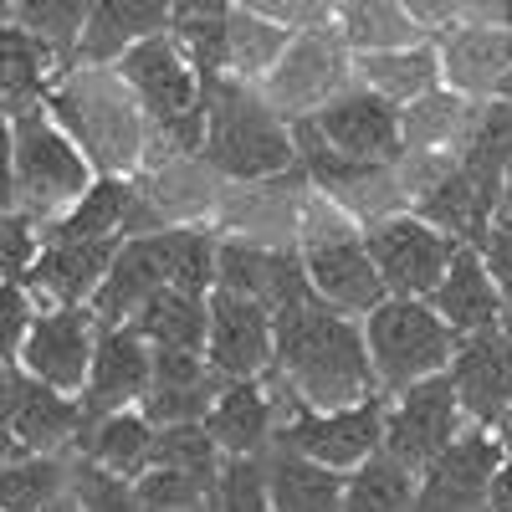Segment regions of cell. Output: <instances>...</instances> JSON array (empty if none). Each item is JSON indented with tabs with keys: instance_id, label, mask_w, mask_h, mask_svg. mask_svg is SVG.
<instances>
[{
	"instance_id": "1",
	"label": "cell",
	"mask_w": 512,
	"mask_h": 512,
	"mask_svg": "<svg viewBox=\"0 0 512 512\" xmlns=\"http://www.w3.org/2000/svg\"><path fill=\"white\" fill-rule=\"evenodd\" d=\"M277 374L287 379V395L308 410H344L369 395H384L364 323H354V313L323 303V297L277 313Z\"/></svg>"
},
{
	"instance_id": "2",
	"label": "cell",
	"mask_w": 512,
	"mask_h": 512,
	"mask_svg": "<svg viewBox=\"0 0 512 512\" xmlns=\"http://www.w3.org/2000/svg\"><path fill=\"white\" fill-rule=\"evenodd\" d=\"M205 164L231 180H272L297 164L292 118L241 77L205 82Z\"/></svg>"
},
{
	"instance_id": "3",
	"label": "cell",
	"mask_w": 512,
	"mask_h": 512,
	"mask_svg": "<svg viewBox=\"0 0 512 512\" xmlns=\"http://www.w3.org/2000/svg\"><path fill=\"white\" fill-rule=\"evenodd\" d=\"M93 154L72 139V128L41 103L11 118V205L31 210L36 221L62 216L93 190Z\"/></svg>"
},
{
	"instance_id": "4",
	"label": "cell",
	"mask_w": 512,
	"mask_h": 512,
	"mask_svg": "<svg viewBox=\"0 0 512 512\" xmlns=\"http://www.w3.org/2000/svg\"><path fill=\"white\" fill-rule=\"evenodd\" d=\"M364 338H369V359L384 395L420 384L431 374H446L461 344V333L436 313L431 297H384L364 318Z\"/></svg>"
},
{
	"instance_id": "5",
	"label": "cell",
	"mask_w": 512,
	"mask_h": 512,
	"mask_svg": "<svg viewBox=\"0 0 512 512\" xmlns=\"http://www.w3.org/2000/svg\"><path fill=\"white\" fill-rule=\"evenodd\" d=\"M118 77L128 82V93L139 98V108L164 123V134L185 144V149H205V77L200 67L185 57V47L175 36H149L139 41L134 52H123L118 62Z\"/></svg>"
},
{
	"instance_id": "6",
	"label": "cell",
	"mask_w": 512,
	"mask_h": 512,
	"mask_svg": "<svg viewBox=\"0 0 512 512\" xmlns=\"http://www.w3.org/2000/svg\"><path fill=\"white\" fill-rule=\"evenodd\" d=\"M364 241L390 297H431L461 251V241L436 221H425L420 210H395V216L369 221Z\"/></svg>"
},
{
	"instance_id": "7",
	"label": "cell",
	"mask_w": 512,
	"mask_h": 512,
	"mask_svg": "<svg viewBox=\"0 0 512 512\" xmlns=\"http://www.w3.org/2000/svg\"><path fill=\"white\" fill-rule=\"evenodd\" d=\"M134 93L128 82L103 77L98 67L88 77H72L67 93H52L47 108L72 128V139L93 154V164L123 169L139 159V118H134Z\"/></svg>"
},
{
	"instance_id": "8",
	"label": "cell",
	"mask_w": 512,
	"mask_h": 512,
	"mask_svg": "<svg viewBox=\"0 0 512 512\" xmlns=\"http://www.w3.org/2000/svg\"><path fill=\"white\" fill-rule=\"evenodd\" d=\"M461 420H472V415L461 410L451 374L405 384V390H395V400H384V451L405 461L410 472H425L461 436Z\"/></svg>"
},
{
	"instance_id": "9",
	"label": "cell",
	"mask_w": 512,
	"mask_h": 512,
	"mask_svg": "<svg viewBox=\"0 0 512 512\" xmlns=\"http://www.w3.org/2000/svg\"><path fill=\"white\" fill-rule=\"evenodd\" d=\"M344 88H354V52H349V41L338 31H328V26L297 31L287 57L277 62V72L262 82V93L287 118L318 113L328 98H338Z\"/></svg>"
},
{
	"instance_id": "10",
	"label": "cell",
	"mask_w": 512,
	"mask_h": 512,
	"mask_svg": "<svg viewBox=\"0 0 512 512\" xmlns=\"http://www.w3.org/2000/svg\"><path fill=\"white\" fill-rule=\"evenodd\" d=\"M277 446H292L323 466H338V472H354V466L384 451V395H369L344 410L297 405V415L277 425Z\"/></svg>"
},
{
	"instance_id": "11",
	"label": "cell",
	"mask_w": 512,
	"mask_h": 512,
	"mask_svg": "<svg viewBox=\"0 0 512 512\" xmlns=\"http://www.w3.org/2000/svg\"><path fill=\"white\" fill-rule=\"evenodd\" d=\"M303 262H308L313 292L323 297V303L344 308L354 318H369L384 297H390V287H384L374 256H369V241L344 221L313 226L308 241H303Z\"/></svg>"
},
{
	"instance_id": "12",
	"label": "cell",
	"mask_w": 512,
	"mask_h": 512,
	"mask_svg": "<svg viewBox=\"0 0 512 512\" xmlns=\"http://www.w3.org/2000/svg\"><path fill=\"white\" fill-rule=\"evenodd\" d=\"M308 118L318 123V134L338 154H349L369 169H390L405 154V108L379 98L374 88H364V82H354V88H344L338 98H328Z\"/></svg>"
},
{
	"instance_id": "13",
	"label": "cell",
	"mask_w": 512,
	"mask_h": 512,
	"mask_svg": "<svg viewBox=\"0 0 512 512\" xmlns=\"http://www.w3.org/2000/svg\"><path fill=\"white\" fill-rule=\"evenodd\" d=\"M502 441L492 425H472L461 431L431 466L420 472V502L415 512H482L492 497V482L502 472Z\"/></svg>"
},
{
	"instance_id": "14",
	"label": "cell",
	"mask_w": 512,
	"mask_h": 512,
	"mask_svg": "<svg viewBox=\"0 0 512 512\" xmlns=\"http://www.w3.org/2000/svg\"><path fill=\"white\" fill-rule=\"evenodd\" d=\"M98 333H103V318L93 308H41L11 364L31 369L36 379L57 384L67 395H82L88 390V374H93Z\"/></svg>"
},
{
	"instance_id": "15",
	"label": "cell",
	"mask_w": 512,
	"mask_h": 512,
	"mask_svg": "<svg viewBox=\"0 0 512 512\" xmlns=\"http://www.w3.org/2000/svg\"><path fill=\"white\" fill-rule=\"evenodd\" d=\"M205 359L216 364L221 379H262L277 364V313L256 297L210 292V344Z\"/></svg>"
},
{
	"instance_id": "16",
	"label": "cell",
	"mask_w": 512,
	"mask_h": 512,
	"mask_svg": "<svg viewBox=\"0 0 512 512\" xmlns=\"http://www.w3.org/2000/svg\"><path fill=\"white\" fill-rule=\"evenodd\" d=\"M6 431L11 451L6 456H31V451H57L88 431V405L72 400L57 384L36 379L31 369L11 364L6 379Z\"/></svg>"
},
{
	"instance_id": "17",
	"label": "cell",
	"mask_w": 512,
	"mask_h": 512,
	"mask_svg": "<svg viewBox=\"0 0 512 512\" xmlns=\"http://www.w3.org/2000/svg\"><path fill=\"white\" fill-rule=\"evenodd\" d=\"M149 384H154V344L134 323L103 328L98 333V354H93V374H88V390H82L88 420L144 405Z\"/></svg>"
},
{
	"instance_id": "18",
	"label": "cell",
	"mask_w": 512,
	"mask_h": 512,
	"mask_svg": "<svg viewBox=\"0 0 512 512\" xmlns=\"http://www.w3.org/2000/svg\"><path fill=\"white\" fill-rule=\"evenodd\" d=\"M221 287L256 297V303H267L272 313L318 297L303 251L262 246V241H221Z\"/></svg>"
},
{
	"instance_id": "19",
	"label": "cell",
	"mask_w": 512,
	"mask_h": 512,
	"mask_svg": "<svg viewBox=\"0 0 512 512\" xmlns=\"http://www.w3.org/2000/svg\"><path fill=\"white\" fill-rule=\"evenodd\" d=\"M446 374L461 395V410L472 415V425H497L512 410V338L502 328L466 333Z\"/></svg>"
},
{
	"instance_id": "20",
	"label": "cell",
	"mask_w": 512,
	"mask_h": 512,
	"mask_svg": "<svg viewBox=\"0 0 512 512\" xmlns=\"http://www.w3.org/2000/svg\"><path fill=\"white\" fill-rule=\"evenodd\" d=\"M441 77L461 98H497L502 77L512 72V26L502 21H461L441 31Z\"/></svg>"
},
{
	"instance_id": "21",
	"label": "cell",
	"mask_w": 512,
	"mask_h": 512,
	"mask_svg": "<svg viewBox=\"0 0 512 512\" xmlns=\"http://www.w3.org/2000/svg\"><path fill=\"white\" fill-rule=\"evenodd\" d=\"M169 287V236L164 231H149V236H128L113 256V267L93 297V313L103 318V328L113 323H134L139 308L149 303V297Z\"/></svg>"
},
{
	"instance_id": "22",
	"label": "cell",
	"mask_w": 512,
	"mask_h": 512,
	"mask_svg": "<svg viewBox=\"0 0 512 512\" xmlns=\"http://www.w3.org/2000/svg\"><path fill=\"white\" fill-rule=\"evenodd\" d=\"M221 374L195 349H154V384L144 395V415L154 425H180V420H205L221 395Z\"/></svg>"
},
{
	"instance_id": "23",
	"label": "cell",
	"mask_w": 512,
	"mask_h": 512,
	"mask_svg": "<svg viewBox=\"0 0 512 512\" xmlns=\"http://www.w3.org/2000/svg\"><path fill=\"white\" fill-rule=\"evenodd\" d=\"M118 236H103V241H47V251H41V262L31 267L26 287L36 297H47L52 308H88L113 256H118Z\"/></svg>"
},
{
	"instance_id": "24",
	"label": "cell",
	"mask_w": 512,
	"mask_h": 512,
	"mask_svg": "<svg viewBox=\"0 0 512 512\" xmlns=\"http://www.w3.org/2000/svg\"><path fill=\"white\" fill-rule=\"evenodd\" d=\"M436 313L466 338V333H492L502 328V308H507V292L487 267V251L482 246H461L451 272L441 277V287L431 292Z\"/></svg>"
},
{
	"instance_id": "25",
	"label": "cell",
	"mask_w": 512,
	"mask_h": 512,
	"mask_svg": "<svg viewBox=\"0 0 512 512\" xmlns=\"http://www.w3.org/2000/svg\"><path fill=\"white\" fill-rule=\"evenodd\" d=\"M169 26H175V0H98L77 52L88 67H113L123 52H134L149 36H164Z\"/></svg>"
},
{
	"instance_id": "26",
	"label": "cell",
	"mask_w": 512,
	"mask_h": 512,
	"mask_svg": "<svg viewBox=\"0 0 512 512\" xmlns=\"http://www.w3.org/2000/svg\"><path fill=\"white\" fill-rule=\"evenodd\" d=\"M267 466V497L272 512H344V492H349V472L323 466L292 446H277L262 456Z\"/></svg>"
},
{
	"instance_id": "27",
	"label": "cell",
	"mask_w": 512,
	"mask_h": 512,
	"mask_svg": "<svg viewBox=\"0 0 512 512\" xmlns=\"http://www.w3.org/2000/svg\"><path fill=\"white\" fill-rule=\"evenodd\" d=\"M205 425L221 441L226 456H262L277 441V410H272L267 384L262 379H226Z\"/></svg>"
},
{
	"instance_id": "28",
	"label": "cell",
	"mask_w": 512,
	"mask_h": 512,
	"mask_svg": "<svg viewBox=\"0 0 512 512\" xmlns=\"http://www.w3.org/2000/svg\"><path fill=\"white\" fill-rule=\"evenodd\" d=\"M354 82H364V88H374L379 98L410 108L425 93L446 88V77H441V47L425 36V41L390 47V52H354Z\"/></svg>"
},
{
	"instance_id": "29",
	"label": "cell",
	"mask_w": 512,
	"mask_h": 512,
	"mask_svg": "<svg viewBox=\"0 0 512 512\" xmlns=\"http://www.w3.org/2000/svg\"><path fill=\"white\" fill-rule=\"evenodd\" d=\"M88 461H98L103 472L139 482L149 466H154V441H159V425L144 410H113L88 420Z\"/></svg>"
},
{
	"instance_id": "30",
	"label": "cell",
	"mask_w": 512,
	"mask_h": 512,
	"mask_svg": "<svg viewBox=\"0 0 512 512\" xmlns=\"http://www.w3.org/2000/svg\"><path fill=\"white\" fill-rule=\"evenodd\" d=\"M333 31L349 41V52H390L425 41L405 0H333Z\"/></svg>"
},
{
	"instance_id": "31",
	"label": "cell",
	"mask_w": 512,
	"mask_h": 512,
	"mask_svg": "<svg viewBox=\"0 0 512 512\" xmlns=\"http://www.w3.org/2000/svg\"><path fill=\"white\" fill-rule=\"evenodd\" d=\"M134 328L154 349H195V354H205V344H210V297H195V292H180V287H159L139 308Z\"/></svg>"
},
{
	"instance_id": "32",
	"label": "cell",
	"mask_w": 512,
	"mask_h": 512,
	"mask_svg": "<svg viewBox=\"0 0 512 512\" xmlns=\"http://www.w3.org/2000/svg\"><path fill=\"white\" fill-rule=\"evenodd\" d=\"M0 41H6V113L21 118L52 98V52L57 47L11 26V21H6V36Z\"/></svg>"
},
{
	"instance_id": "33",
	"label": "cell",
	"mask_w": 512,
	"mask_h": 512,
	"mask_svg": "<svg viewBox=\"0 0 512 512\" xmlns=\"http://www.w3.org/2000/svg\"><path fill=\"white\" fill-rule=\"evenodd\" d=\"M292 26L251 11V6H236L231 11V72L226 77H241V82H267L277 72V62L287 57L292 47Z\"/></svg>"
},
{
	"instance_id": "34",
	"label": "cell",
	"mask_w": 512,
	"mask_h": 512,
	"mask_svg": "<svg viewBox=\"0 0 512 512\" xmlns=\"http://www.w3.org/2000/svg\"><path fill=\"white\" fill-rule=\"evenodd\" d=\"M415 502H420V472H410L390 451L369 456L349 472L344 512H415Z\"/></svg>"
},
{
	"instance_id": "35",
	"label": "cell",
	"mask_w": 512,
	"mask_h": 512,
	"mask_svg": "<svg viewBox=\"0 0 512 512\" xmlns=\"http://www.w3.org/2000/svg\"><path fill=\"white\" fill-rule=\"evenodd\" d=\"M128 221H134V190L123 180H93V190L57 216L52 241H103L128 231Z\"/></svg>"
},
{
	"instance_id": "36",
	"label": "cell",
	"mask_w": 512,
	"mask_h": 512,
	"mask_svg": "<svg viewBox=\"0 0 512 512\" xmlns=\"http://www.w3.org/2000/svg\"><path fill=\"white\" fill-rule=\"evenodd\" d=\"M72 492V466L57 451L6 456V482H0V507L6 512H41Z\"/></svg>"
},
{
	"instance_id": "37",
	"label": "cell",
	"mask_w": 512,
	"mask_h": 512,
	"mask_svg": "<svg viewBox=\"0 0 512 512\" xmlns=\"http://www.w3.org/2000/svg\"><path fill=\"white\" fill-rule=\"evenodd\" d=\"M154 466H175V472H190V477H205V482H221L226 451H221L216 436H210L205 420H180V425H159Z\"/></svg>"
},
{
	"instance_id": "38",
	"label": "cell",
	"mask_w": 512,
	"mask_h": 512,
	"mask_svg": "<svg viewBox=\"0 0 512 512\" xmlns=\"http://www.w3.org/2000/svg\"><path fill=\"white\" fill-rule=\"evenodd\" d=\"M169 287L210 297L221 287V241L195 226H169Z\"/></svg>"
},
{
	"instance_id": "39",
	"label": "cell",
	"mask_w": 512,
	"mask_h": 512,
	"mask_svg": "<svg viewBox=\"0 0 512 512\" xmlns=\"http://www.w3.org/2000/svg\"><path fill=\"white\" fill-rule=\"evenodd\" d=\"M98 0H11V26L52 41V47H77L82 31H88V16H93Z\"/></svg>"
},
{
	"instance_id": "40",
	"label": "cell",
	"mask_w": 512,
	"mask_h": 512,
	"mask_svg": "<svg viewBox=\"0 0 512 512\" xmlns=\"http://www.w3.org/2000/svg\"><path fill=\"white\" fill-rule=\"evenodd\" d=\"M169 36L185 47V57L200 67L205 82L231 72V16H185L169 26Z\"/></svg>"
},
{
	"instance_id": "41",
	"label": "cell",
	"mask_w": 512,
	"mask_h": 512,
	"mask_svg": "<svg viewBox=\"0 0 512 512\" xmlns=\"http://www.w3.org/2000/svg\"><path fill=\"white\" fill-rule=\"evenodd\" d=\"M72 492H77L82 512H149V502L139 497V482L103 472V466L88 461V456L72 466Z\"/></svg>"
},
{
	"instance_id": "42",
	"label": "cell",
	"mask_w": 512,
	"mask_h": 512,
	"mask_svg": "<svg viewBox=\"0 0 512 512\" xmlns=\"http://www.w3.org/2000/svg\"><path fill=\"white\" fill-rule=\"evenodd\" d=\"M139 497L149 502V512H185V507H200V502H216L221 482L175 472V466H149L139 477Z\"/></svg>"
},
{
	"instance_id": "43",
	"label": "cell",
	"mask_w": 512,
	"mask_h": 512,
	"mask_svg": "<svg viewBox=\"0 0 512 512\" xmlns=\"http://www.w3.org/2000/svg\"><path fill=\"white\" fill-rule=\"evenodd\" d=\"M36 262H41V221L31 210L11 205V216H6V272H11V282H26Z\"/></svg>"
},
{
	"instance_id": "44",
	"label": "cell",
	"mask_w": 512,
	"mask_h": 512,
	"mask_svg": "<svg viewBox=\"0 0 512 512\" xmlns=\"http://www.w3.org/2000/svg\"><path fill=\"white\" fill-rule=\"evenodd\" d=\"M236 6H251V11L292 26V31H313L333 16V0H236Z\"/></svg>"
},
{
	"instance_id": "45",
	"label": "cell",
	"mask_w": 512,
	"mask_h": 512,
	"mask_svg": "<svg viewBox=\"0 0 512 512\" xmlns=\"http://www.w3.org/2000/svg\"><path fill=\"white\" fill-rule=\"evenodd\" d=\"M482 251H487L492 277H497V282H502V292L512 297V205H502V210H497V221H492V231H487Z\"/></svg>"
},
{
	"instance_id": "46",
	"label": "cell",
	"mask_w": 512,
	"mask_h": 512,
	"mask_svg": "<svg viewBox=\"0 0 512 512\" xmlns=\"http://www.w3.org/2000/svg\"><path fill=\"white\" fill-rule=\"evenodd\" d=\"M236 0H175V21L185 16H231Z\"/></svg>"
},
{
	"instance_id": "47",
	"label": "cell",
	"mask_w": 512,
	"mask_h": 512,
	"mask_svg": "<svg viewBox=\"0 0 512 512\" xmlns=\"http://www.w3.org/2000/svg\"><path fill=\"white\" fill-rule=\"evenodd\" d=\"M487 512H512V456L502 461V472H497V482H492Z\"/></svg>"
},
{
	"instance_id": "48",
	"label": "cell",
	"mask_w": 512,
	"mask_h": 512,
	"mask_svg": "<svg viewBox=\"0 0 512 512\" xmlns=\"http://www.w3.org/2000/svg\"><path fill=\"white\" fill-rule=\"evenodd\" d=\"M492 431H497V441H502V451L512 456V410H507V415H502V420L492 425Z\"/></svg>"
},
{
	"instance_id": "49",
	"label": "cell",
	"mask_w": 512,
	"mask_h": 512,
	"mask_svg": "<svg viewBox=\"0 0 512 512\" xmlns=\"http://www.w3.org/2000/svg\"><path fill=\"white\" fill-rule=\"evenodd\" d=\"M41 512H82V502H77V492H67V497H57L52 507H41Z\"/></svg>"
},
{
	"instance_id": "50",
	"label": "cell",
	"mask_w": 512,
	"mask_h": 512,
	"mask_svg": "<svg viewBox=\"0 0 512 512\" xmlns=\"http://www.w3.org/2000/svg\"><path fill=\"white\" fill-rule=\"evenodd\" d=\"M502 205H512V159H507V175H502Z\"/></svg>"
},
{
	"instance_id": "51",
	"label": "cell",
	"mask_w": 512,
	"mask_h": 512,
	"mask_svg": "<svg viewBox=\"0 0 512 512\" xmlns=\"http://www.w3.org/2000/svg\"><path fill=\"white\" fill-rule=\"evenodd\" d=\"M497 21H502V26H512V0H497Z\"/></svg>"
},
{
	"instance_id": "52",
	"label": "cell",
	"mask_w": 512,
	"mask_h": 512,
	"mask_svg": "<svg viewBox=\"0 0 512 512\" xmlns=\"http://www.w3.org/2000/svg\"><path fill=\"white\" fill-rule=\"evenodd\" d=\"M185 512H226V507H221V497H216V502H200V507H185Z\"/></svg>"
},
{
	"instance_id": "53",
	"label": "cell",
	"mask_w": 512,
	"mask_h": 512,
	"mask_svg": "<svg viewBox=\"0 0 512 512\" xmlns=\"http://www.w3.org/2000/svg\"><path fill=\"white\" fill-rule=\"evenodd\" d=\"M502 333L512 338V297H507V308H502Z\"/></svg>"
},
{
	"instance_id": "54",
	"label": "cell",
	"mask_w": 512,
	"mask_h": 512,
	"mask_svg": "<svg viewBox=\"0 0 512 512\" xmlns=\"http://www.w3.org/2000/svg\"><path fill=\"white\" fill-rule=\"evenodd\" d=\"M497 98H507V103H512V72L502 77V88H497Z\"/></svg>"
}]
</instances>
